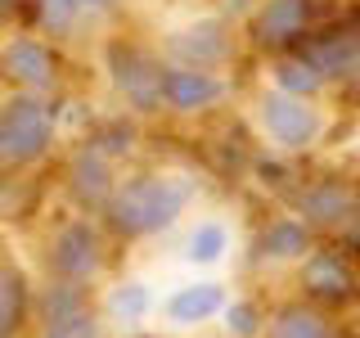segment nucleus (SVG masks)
<instances>
[{
    "label": "nucleus",
    "mask_w": 360,
    "mask_h": 338,
    "mask_svg": "<svg viewBox=\"0 0 360 338\" xmlns=\"http://www.w3.org/2000/svg\"><path fill=\"white\" fill-rule=\"evenodd\" d=\"M198 194V180L185 172H167V167H140V172L117 176L108 203L99 208V225L112 239V248L127 244H149L162 239L172 225L189 212Z\"/></svg>",
    "instance_id": "nucleus-1"
},
{
    "label": "nucleus",
    "mask_w": 360,
    "mask_h": 338,
    "mask_svg": "<svg viewBox=\"0 0 360 338\" xmlns=\"http://www.w3.org/2000/svg\"><path fill=\"white\" fill-rule=\"evenodd\" d=\"M252 118H257V135L266 149L288 154V158H307L315 149L329 144V108L324 99H302V95H284V90L266 86L252 99Z\"/></svg>",
    "instance_id": "nucleus-2"
},
{
    "label": "nucleus",
    "mask_w": 360,
    "mask_h": 338,
    "mask_svg": "<svg viewBox=\"0 0 360 338\" xmlns=\"http://www.w3.org/2000/svg\"><path fill=\"white\" fill-rule=\"evenodd\" d=\"M59 144V99L5 90L0 95V158L9 172H32Z\"/></svg>",
    "instance_id": "nucleus-3"
},
{
    "label": "nucleus",
    "mask_w": 360,
    "mask_h": 338,
    "mask_svg": "<svg viewBox=\"0 0 360 338\" xmlns=\"http://www.w3.org/2000/svg\"><path fill=\"white\" fill-rule=\"evenodd\" d=\"M99 63H104L112 95L127 104L131 118H162V68H167V59L153 45H144L140 37H127V32H112L99 45Z\"/></svg>",
    "instance_id": "nucleus-4"
},
{
    "label": "nucleus",
    "mask_w": 360,
    "mask_h": 338,
    "mask_svg": "<svg viewBox=\"0 0 360 338\" xmlns=\"http://www.w3.org/2000/svg\"><path fill=\"white\" fill-rule=\"evenodd\" d=\"M108 257H112V239L104 234V225L95 217H68L59 221L41 244V266L45 280H68V284H90L108 275Z\"/></svg>",
    "instance_id": "nucleus-5"
},
{
    "label": "nucleus",
    "mask_w": 360,
    "mask_h": 338,
    "mask_svg": "<svg viewBox=\"0 0 360 338\" xmlns=\"http://www.w3.org/2000/svg\"><path fill=\"white\" fill-rule=\"evenodd\" d=\"M347 0H257L243 18V45L257 54H292L320 23H329Z\"/></svg>",
    "instance_id": "nucleus-6"
},
{
    "label": "nucleus",
    "mask_w": 360,
    "mask_h": 338,
    "mask_svg": "<svg viewBox=\"0 0 360 338\" xmlns=\"http://www.w3.org/2000/svg\"><path fill=\"white\" fill-rule=\"evenodd\" d=\"M297 54L324 77V86H360V5H342L329 23H320Z\"/></svg>",
    "instance_id": "nucleus-7"
},
{
    "label": "nucleus",
    "mask_w": 360,
    "mask_h": 338,
    "mask_svg": "<svg viewBox=\"0 0 360 338\" xmlns=\"http://www.w3.org/2000/svg\"><path fill=\"white\" fill-rule=\"evenodd\" d=\"M32 320L41 338H104V311L95 307L90 284L45 280L32 293Z\"/></svg>",
    "instance_id": "nucleus-8"
},
{
    "label": "nucleus",
    "mask_w": 360,
    "mask_h": 338,
    "mask_svg": "<svg viewBox=\"0 0 360 338\" xmlns=\"http://www.w3.org/2000/svg\"><path fill=\"white\" fill-rule=\"evenodd\" d=\"M0 86L22 90V95H45V99L63 95V54L54 50V41L18 27L0 45Z\"/></svg>",
    "instance_id": "nucleus-9"
},
{
    "label": "nucleus",
    "mask_w": 360,
    "mask_h": 338,
    "mask_svg": "<svg viewBox=\"0 0 360 338\" xmlns=\"http://www.w3.org/2000/svg\"><path fill=\"white\" fill-rule=\"evenodd\" d=\"M284 203H288L292 217H302L320 239H329L338 225L360 208V176H352V172H311L288 189Z\"/></svg>",
    "instance_id": "nucleus-10"
},
{
    "label": "nucleus",
    "mask_w": 360,
    "mask_h": 338,
    "mask_svg": "<svg viewBox=\"0 0 360 338\" xmlns=\"http://www.w3.org/2000/svg\"><path fill=\"white\" fill-rule=\"evenodd\" d=\"M297 289L320 311L356 307L360 302V262H352L333 239H320L297 262Z\"/></svg>",
    "instance_id": "nucleus-11"
},
{
    "label": "nucleus",
    "mask_w": 360,
    "mask_h": 338,
    "mask_svg": "<svg viewBox=\"0 0 360 338\" xmlns=\"http://www.w3.org/2000/svg\"><path fill=\"white\" fill-rule=\"evenodd\" d=\"M239 45L243 37H234V23L217 18H194L185 27H172L158 45L167 63H180V68H212V73H225L234 59H239Z\"/></svg>",
    "instance_id": "nucleus-12"
},
{
    "label": "nucleus",
    "mask_w": 360,
    "mask_h": 338,
    "mask_svg": "<svg viewBox=\"0 0 360 338\" xmlns=\"http://www.w3.org/2000/svg\"><path fill=\"white\" fill-rule=\"evenodd\" d=\"M230 90L234 82L212 68H162V113H172V118H207L230 99Z\"/></svg>",
    "instance_id": "nucleus-13"
},
{
    "label": "nucleus",
    "mask_w": 360,
    "mask_h": 338,
    "mask_svg": "<svg viewBox=\"0 0 360 338\" xmlns=\"http://www.w3.org/2000/svg\"><path fill=\"white\" fill-rule=\"evenodd\" d=\"M112 185H117V163L104 158L95 144L77 140L63 154V199L72 203L82 217H99V208L108 203Z\"/></svg>",
    "instance_id": "nucleus-14"
},
{
    "label": "nucleus",
    "mask_w": 360,
    "mask_h": 338,
    "mask_svg": "<svg viewBox=\"0 0 360 338\" xmlns=\"http://www.w3.org/2000/svg\"><path fill=\"white\" fill-rule=\"evenodd\" d=\"M315 244H320V234L302 217H292V212H270V217L257 221L248 257H252V266H297Z\"/></svg>",
    "instance_id": "nucleus-15"
},
{
    "label": "nucleus",
    "mask_w": 360,
    "mask_h": 338,
    "mask_svg": "<svg viewBox=\"0 0 360 338\" xmlns=\"http://www.w3.org/2000/svg\"><path fill=\"white\" fill-rule=\"evenodd\" d=\"M262 338H347V334L329 311L311 307L307 298H292L284 307H275V315H266Z\"/></svg>",
    "instance_id": "nucleus-16"
},
{
    "label": "nucleus",
    "mask_w": 360,
    "mask_h": 338,
    "mask_svg": "<svg viewBox=\"0 0 360 338\" xmlns=\"http://www.w3.org/2000/svg\"><path fill=\"white\" fill-rule=\"evenodd\" d=\"M32 275L14 257H0V338H22L32 320Z\"/></svg>",
    "instance_id": "nucleus-17"
},
{
    "label": "nucleus",
    "mask_w": 360,
    "mask_h": 338,
    "mask_svg": "<svg viewBox=\"0 0 360 338\" xmlns=\"http://www.w3.org/2000/svg\"><path fill=\"white\" fill-rule=\"evenodd\" d=\"M225 302H230L225 284H217V280H198V284H180L172 298L162 302V315L172 325H202V320H212V315H221Z\"/></svg>",
    "instance_id": "nucleus-18"
},
{
    "label": "nucleus",
    "mask_w": 360,
    "mask_h": 338,
    "mask_svg": "<svg viewBox=\"0 0 360 338\" xmlns=\"http://www.w3.org/2000/svg\"><path fill=\"white\" fill-rule=\"evenodd\" d=\"M86 144H95L104 158L112 163H122V158H131L140 149V118H131V113H108V118H90V127L82 135Z\"/></svg>",
    "instance_id": "nucleus-19"
},
{
    "label": "nucleus",
    "mask_w": 360,
    "mask_h": 338,
    "mask_svg": "<svg viewBox=\"0 0 360 338\" xmlns=\"http://www.w3.org/2000/svg\"><path fill=\"white\" fill-rule=\"evenodd\" d=\"M266 77L275 90H284V95H302V99H324V77L315 73V68L302 59L297 50L292 54H270L266 59Z\"/></svg>",
    "instance_id": "nucleus-20"
},
{
    "label": "nucleus",
    "mask_w": 360,
    "mask_h": 338,
    "mask_svg": "<svg viewBox=\"0 0 360 338\" xmlns=\"http://www.w3.org/2000/svg\"><path fill=\"white\" fill-rule=\"evenodd\" d=\"M230 244H234V230L221 217H198L194 225H189L185 248H180V253H185L189 266H217V262H225Z\"/></svg>",
    "instance_id": "nucleus-21"
},
{
    "label": "nucleus",
    "mask_w": 360,
    "mask_h": 338,
    "mask_svg": "<svg viewBox=\"0 0 360 338\" xmlns=\"http://www.w3.org/2000/svg\"><path fill=\"white\" fill-rule=\"evenodd\" d=\"M153 311V289L144 280H117L104 298V315L117 325H140Z\"/></svg>",
    "instance_id": "nucleus-22"
},
{
    "label": "nucleus",
    "mask_w": 360,
    "mask_h": 338,
    "mask_svg": "<svg viewBox=\"0 0 360 338\" xmlns=\"http://www.w3.org/2000/svg\"><path fill=\"white\" fill-rule=\"evenodd\" d=\"M32 18H37L50 37H59V41H72L82 27H90L72 0H32Z\"/></svg>",
    "instance_id": "nucleus-23"
},
{
    "label": "nucleus",
    "mask_w": 360,
    "mask_h": 338,
    "mask_svg": "<svg viewBox=\"0 0 360 338\" xmlns=\"http://www.w3.org/2000/svg\"><path fill=\"white\" fill-rule=\"evenodd\" d=\"M221 320H225V334H230V338H262V330H266V311H262V302H257V298L225 302Z\"/></svg>",
    "instance_id": "nucleus-24"
},
{
    "label": "nucleus",
    "mask_w": 360,
    "mask_h": 338,
    "mask_svg": "<svg viewBox=\"0 0 360 338\" xmlns=\"http://www.w3.org/2000/svg\"><path fill=\"white\" fill-rule=\"evenodd\" d=\"M329 239H333L338 248H342V253L352 257V262H360V208H356V212H352V217H347L342 225H338Z\"/></svg>",
    "instance_id": "nucleus-25"
},
{
    "label": "nucleus",
    "mask_w": 360,
    "mask_h": 338,
    "mask_svg": "<svg viewBox=\"0 0 360 338\" xmlns=\"http://www.w3.org/2000/svg\"><path fill=\"white\" fill-rule=\"evenodd\" d=\"M77 9H82L86 23H95V27H104V23H112L122 14V0H72Z\"/></svg>",
    "instance_id": "nucleus-26"
},
{
    "label": "nucleus",
    "mask_w": 360,
    "mask_h": 338,
    "mask_svg": "<svg viewBox=\"0 0 360 338\" xmlns=\"http://www.w3.org/2000/svg\"><path fill=\"white\" fill-rule=\"evenodd\" d=\"M257 9V0H221V18L234 23V18H248Z\"/></svg>",
    "instance_id": "nucleus-27"
},
{
    "label": "nucleus",
    "mask_w": 360,
    "mask_h": 338,
    "mask_svg": "<svg viewBox=\"0 0 360 338\" xmlns=\"http://www.w3.org/2000/svg\"><path fill=\"white\" fill-rule=\"evenodd\" d=\"M14 23H22V0H0V32H9Z\"/></svg>",
    "instance_id": "nucleus-28"
},
{
    "label": "nucleus",
    "mask_w": 360,
    "mask_h": 338,
    "mask_svg": "<svg viewBox=\"0 0 360 338\" xmlns=\"http://www.w3.org/2000/svg\"><path fill=\"white\" fill-rule=\"evenodd\" d=\"M140 338H144V334H140Z\"/></svg>",
    "instance_id": "nucleus-29"
}]
</instances>
